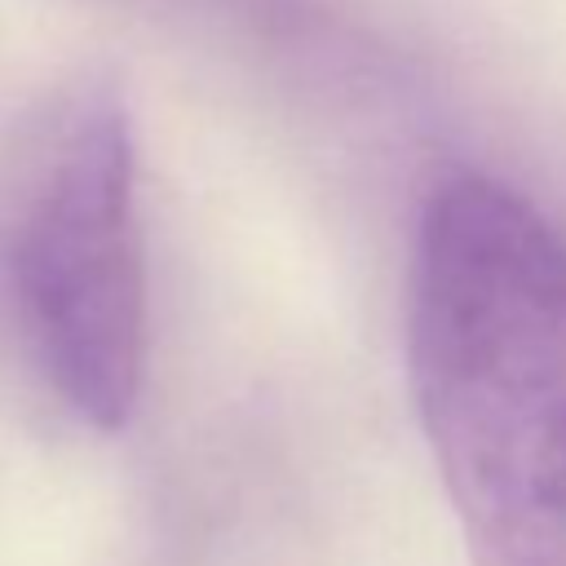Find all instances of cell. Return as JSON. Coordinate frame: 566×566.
<instances>
[{
	"instance_id": "obj_1",
	"label": "cell",
	"mask_w": 566,
	"mask_h": 566,
	"mask_svg": "<svg viewBox=\"0 0 566 566\" xmlns=\"http://www.w3.org/2000/svg\"><path fill=\"white\" fill-rule=\"evenodd\" d=\"M407 371L473 566H566V239L451 172L420 208Z\"/></svg>"
},
{
	"instance_id": "obj_2",
	"label": "cell",
	"mask_w": 566,
	"mask_h": 566,
	"mask_svg": "<svg viewBox=\"0 0 566 566\" xmlns=\"http://www.w3.org/2000/svg\"><path fill=\"white\" fill-rule=\"evenodd\" d=\"M0 274L44 385L93 429L128 424L146 371L133 124L102 75L53 88L0 159Z\"/></svg>"
}]
</instances>
